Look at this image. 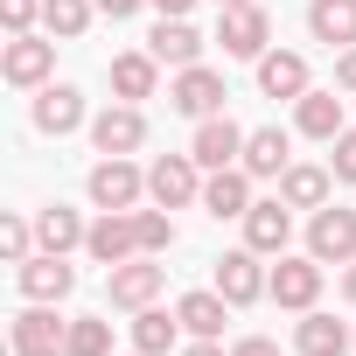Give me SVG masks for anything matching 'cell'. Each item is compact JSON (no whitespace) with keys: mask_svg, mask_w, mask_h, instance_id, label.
<instances>
[{"mask_svg":"<svg viewBox=\"0 0 356 356\" xmlns=\"http://www.w3.org/2000/svg\"><path fill=\"white\" fill-rule=\"evenodd\" d=\"M147 203H161V210L203 203V161H196V154H161V161L147 168Z\"/></svg>","mask_w":356,"mask_h":356,"instance_id":"cell-1","label":"cell"},{"mask_svg":"<svg viewBox=\"0 0 356 356\" xmlns=\"http://www.w3.org/2000/svg\"><path fill=\"white\" fill-rule=\"evenodd\" d=\"M8 342H15V356H70V321H56L49 300H29L8 321Z\"/></svg>","mask_w":356,"mask_h":356,"instance_id":"cell-2","label":"cell"},{"mask_svg":"<svg viewBox=\"0 0 356 356\" xmlns=\"http://www.w3.org/2000/svg\"><path fill=\"white\" fill-rule=\"evenodd\" d=\"M49 70H56V35H8L0 42V77L8 84H22V91H42L49 84Z\"/></svg>","mask_w":356,"mask_h":356,"instance_id":"cell-3","label":"cell"},{"mask_svg":"<svg viewBox=\"0 0 356 356\" xmlns=\"http://www.w3.org/2000/svg\"><path fill=\"white\" fill-rule=\"evenodd\" d=\"M91 203L98 210H140V196H147V168H133V154H105L98 168H91Z\"/></svg>","mask_w":356,"mask_h":356,"instance_id":"cell-4","label":"cell"},{"mask_svg":"<svg viewBox=\"0 0 356 356\" xmlns=\"http://www.w3.org/2000/svg\"><path fill=\"white\" fill-rule=\"evenodd\" d=\"M161 286H168V266H154L147 252H140V259H126V266H105V293H112V307H126V314L154 307V300H161Z\"/></svg>","mask_w":356,"mask_h":356,"instance_id":"cell-5","label":"cell"},{"mask_svg":"<svg viewBox=\"0 0 356 356\" xmlns=\"http://www.w3.org/2000/svg\"><path fill=\"white\" fill-rule=\"evenodd\" d=\"M217 42H224V56H245V63H259L266 56V42H273V15L259 8H224L217 15Z\"/></svg>","mask_w":356,"mask_h":356,"instance_id":"cell-6","label":"cell"},{"mask_svg":"<svg viewBox=\"0 0 356 356\" xmlns=\"http://www.w3.org/2000/svg\"><path fill=\"white\" fill-rule=\"evenodd\" d=\"M238 224H245V245H252L259 259H280L286 238H293V203H286V196H259Z\"/></svg>","mask_w":356,"mask_h":356,"instance_id":"cell-7","label":"cell"},{"mask_svg":"<svg viewBox=\"0 0 356 356\" xmlns=\"http://www.w3.org/2000/svg\"><path fill=\"white\" fill-rule=\"evenodd\" d=\"M217 293H224L231 307H252V300H266V293H273V273L259 266V252H252V245H238V252H224V259H217Z\"/></svg>","mask_w":356,"mask_h":356,"instance_id":"cell-8","label":"cell"},{"mask_svg":"<svg viewBox=\"0 0 356 356\" xmlns=\"http://www.w3.org/2000/svg\"><path fill=\"white\" fill-rule=\"evenodd\" d=\"M307 252H314L321 266H349V259H356V210L321 203V210L307 217Z\"/></svg>","mask_w":356,"mask_h":356,"instance_id":"cell-9","label":"cell"},{"mask_svg":"<svg viewBox=\"0 0 356 356\" xmlns=\"http://www.w3.org/2000/svg\"><path fill=\"white\" fill-rule=\"evenodd\" d=\"M168 105L182 112V119H217V112H224V77H217L210 63L175 70V84H168Z\"/></svg>","mask_w":356,"mask_h":356,"instance_id":"cell-10","label":"cell"},{"mask_svg":"<svg viewBox=\"0 0 356 356\" xmlns=\"http://www.w3.org/2000/svg\"><path fill=\"white\" fill-rule=\"evenodd\" d=\"M245 140H252V133H245L238 119H224V112H217V119H196L189 154L203 161V175H217V168H238V161H245Z\"/></svg>","mask_w":356,"mask_h":356,"instance_id":"cell-11","label":"cell"},{"mask_svg":"<svg viewBox=\"0 0 356 356\" xmlns=\"http://www.w3.org/2000/svg\"><path fill=\"white\" fill-rule=\"evenodd\" d=\"M91 147H98V154H140V147H147V112L126 105V98L105 105V112L91 119Z\"/></svg>","mask_w":356,"mask_h":356,"instance_id":"cell-12","label":"cell"},{"mask_svg":"<svg viewBox=\"0 0 356 356\" xmlns=\"http://www.w3.org/2000/svg\"><path fill=\"white\" fill-rule=\"evenodd\" d=\"M84 252H91L98 266H126V259H140V224H133V210H105V217L91 224Z\"/></svg>","mask_w":356,"mask_h":356,"instance_id":"cell-13","label":"cell"},{"mask_svg":"<svg viewBox=\"0 0 356 356\" xmlns=\"http://www.w3.org/2000/svg\"><path fill=\"white\" fill-rule=\"evenodd\" d=\"M15 286L29 293V300H70V286H77V273L63 266V252H35V259H22L15 266Z\"/></svg>","mask_w":356,"mask_h":356,"instance_id":"cell-14","label":"cell"},{"mask_svg":"<svg viewBox=\"0 0 356 356\" xmlns=\"http://www.w3.org/2000/svg\"><path fill=\"white\" fill-rule=\"evenodd\" d=\"M273 300L293 307V314H307V307L321 300V259H314V252H307V259H286V252H280V266H273Z\"/></svg>","mask_w":356,"mask_h":356,"instance_id":"cell-15","label":"cell"},{"mask_svg":"<svg viewBox=\"0 0 356 356\" xmlns=\"http://www.w3.org/2000/svg\"><path fill=\"white\" fill-rule=\"evenodd\" d=\"M77 126H84V91H77V84H42V91H35V133L63 140V133H77Z\"/></svg>","mask_w":356,"mask_h":356,"instance_id":"cell-16","label":"cell"},{"mask_svg":"<svg viewBox=\"0 0 356 356\" xmlns=\"http://www.w3.org/2000/svg\"><path fill=\"white\" fill-rule=\"evenodd\" d=\"M259 91L266 98H307L314 84H307V56L300 49H266L259 56Z\"/></svg>","mask_w":356,"mask_h":356,"instance_id":"cell-17","label":"cell"},{"mask_svg":"<svg viewBox=\"0 0 356 356\" xmlns=\"http://www.w3.org/2000/svg\"><path fill=\"white\" fill-rule=\"evenodd\" d=\"M293 349H300V356H342V349H356V328H342L335 314L307 307V314L293 321Z\"/></svg>","mask_w":356,"mask_h":356,"instance_id":"cell-18","label":"cell"},{"mask_svg":"<svg viewBox=\"0 0 356 356\" xmlns=\"http://www.w3.org/2000/svg\"><path fill=\"white\" fill-rule=\"evenodd\" d=\"M147 49H154L161 63H175V70L203 63V35L189 29V15H161V22H154V35H147Z\"/></svg>","mask_w":356,"mask_h":356,"instance_id":"cell-19","label":"cell"},{"mask_svg":"<svg viewBox=\"0 0 356 356\" xmlns=\"http://www.w3.org/2000/svg\"><path fill=\"white\" fill-rule=\"evenodd\" d=\"M259 196H252V175L245 168H217V175H203V210L224 224V217H245Z\"/></svg>","mask_w":356,"mask_h":356,"instance_id":"cell-20","label":"cell"},{"mask_svg":"<svg viewBox=\"0 0 356 356\" xmlns=\"http://www.w3.org/2000/svg\"><path fill=\"white\" fill-rule=\"evenodd\" d=\"M286 154H293V140H286V133H280V126H259V133H252V140H245V161H238V168H245V175H252V182H280V175H286V168H293V161H286Z\"/></svg>","mask_w":356,"mask_h":356,"instance_id":"cell-21","label":"cell"},{"mask_svg":"<svg viewBox=\"0 0 356 356\" xmlns=\"http://www.w3.org/2000/svg\"><path fill=\"white\" fill-rule=\"evenodd\" d=\"M154 84H161V56H154V49H126V56H112V91H119L126 105L154 98Z\"/></svg>","mask_w":356,"mask_h":356,"instance_id":"cell-22","label":"cell"},{"mask_svg":"<svg viewBox=\"0 0 356 356\" xmlns=\"http://www.w3.org/2000/svg\"><path fill=\"white\" fill-rule=\"evenodd\" d=\"M307 35L328 49H349L356 42V0H307Z\"/></svg>","mask_w":356,"mask_h":356,"instance_id":"cell-23","label":"cell"},{"mask_svg":"<svg viewBox=\"0 0 356 356\" xmlns=\"http://www.w3.org/2000/svg\"><path fill=\"white\" fill-rule=\"evenodd\" d=\"M328 189H335V168H314V161H293V168L280 175V196H286L293 210H321Z\"/></svg>","mask_w":356,"mask_h":356,"instance_id":"cell-24","label":"cell"},{"mask_svg":"<svg viewBox=\"0 0 356 356\" xmlns=\"http://www.w3.org/2000/svg\"><path fill=\"white\" fill-rule=\"evenodd\" d=\"M175 314H182V328H189V335L217 342V335H224V314H231V300H224L217 286H203V293H182V300H175Z\"/></svg>","mask_w":356,"mask_h":356,"instance_id":"cell-25","label":"cell"},{"mask_svg":"<svg viewBox=\"0 0 356 356\" xmlns=\"http://www.w3.org/2000/svg\"><path fill=\"white\" fill-rule=\"evenodd\" d=\"M84 238H91V224H84L77 210H63V203L35 210V245H42V252H77Z\"/></svg>","mask_w":356,"mask_h":356,"instance_id":"cell-26","label":"cell"},{"mask_svg":"<svg viewBox=\"0 0 356 356\" xmlns=\"http://www.w3.org/2000/svg\"><path fill=\"white\" fill-rule=\"evenodd\" d=\"M293 126H300L307 140H335V133H342V98H335V91H307V98H293Z\"/></svg>","mask_w":356,"mask_h":356,"instance_id":"cell-27","label":"cell"},{"mask_svg":"<svg viewBox=\"0 0 356 356\" xmlns=\"http://www.w3.org/2000/svg\"><path fill=\"white\" fill-rule=\"evenodd\" d=\"M175 342H182V314H161V307H140L133 314V349L140 356H168Z\"/></svg>","mask_w":356,"mask_h":356,"instance_id":"cell-28","label":"cell"},{"mask_svg":"<svg viewBox=\"0 0 356 356\" xmlns=\"http://www.w3.org/2000/svg\"><path fill=\"white\" fill-rule=\"evenodd\" d=\"M91 15H98V0H42V29L56 42H77L91 29Z\"/></svg>","mask_w":356,"mask_h":356,"instance_id":"cell-29","label":"cell"},{"mask_svg":"<svg viewBox=\"0 0 356 356\" xmlns=\"http://www.w3.org/2000/svg\"><path fill=\"white\" fill-rule=\"evenodd\" d=\"M133 224H140V252L147 259H161V252H175V217L154 203V210H133Z\"/></svg>","mask_w":356,"mask_h":356,"instance_id":"cell-30","label":"cell"},{"mask_svg":"<svg viewBox=\"0 0 356 356\" xmlns=\"http://www.w3.org/2000/svg\"><path fill=\"white\" fill-rule=\"evenodd\" d=\"M70 356H112V321L105 314H77L70 321Z\"/></svg>","mask_w":356,"mask_h":356,"instance_id":"cell-31","label":"cell"},{"mask_svg":"<svg viewBox=\"0 0 356 356\" xmlns=\"http://www.w3.org/2000/svg\"><path fill=\"white\" fill-rule=\"evenodd\" d=\"M42 245H35V224L29 217H0V259L8 266H22V259H35Z\"/></svg>","mask_w":356,"mask_h":356,"instance_id":"cell-32","label":"cell"},{"mask_svg":"<svg viewBox=\"0 0 356 356\" xmlns=\"http://www.w3.org/2000/svg\"><path fill=\"white\" fill-rule=\"evenodd\" d=\"M335 154H328V168H335V182H356V126H342L335 140H328Z\"/></svg>","mask_w":356,"mask_h":356,"instance_id":"cell-33","label":"cell"},{"mask_svg":"<svg viewBox=\"0 0 356 356\" xmlns=\"http://www.w3.org/2000/svg\"><path fill=\"white\" fill-rule=\"evenodd\" d=\"M0 22H8V35H29L42 22V0H0Z\"/></svg>","mask_w":356,"mask_h":356,"instance_id":"cell-34","label":"cell"},{"mask_svg":"<svg viewBox=\"0 0 356 356\" xmlns=\"http://www.w3.org/2000/svg\"><path fill=\"white\" fill-rule=\"evenodd\" d=\"M231 356H280V342H273V335H238Z\"/></svg>","mask_w":356,"mask_h":356,"instance_id":"cell-35","label":"cell"},{"mask_svg":"<svg viewBox=\"0 0 356 356\" xmlns=\"http://www.w3.org/2000/svg\"><path fill=\"white\" fill-rule=\"evenodd\" d=\"M335 91H356V42L335 56Z\"/></svg>","mask_w":356,"mask_h":356,"instance_id":"cell-36","label":"cell"},{"mask_svg":"<svg viewBox=\"0 0 356 356\" xmlns=\"http://www.w3.org/2000/svg\"><path fill=\"white\" fill-rule=\"evenodd\" d=\"M147 0H98V15H112V22H126V15H140Z\"/></svg>","mask_w":356,"mask_h":356,"instance_id":"cell-37","label":"cell"},{"mask_svg":"<svg viewBox=\"0 0 356 356\" xmlns=\"http://www.w3.org/2000/svg\"><path fill=\"white\" fill-rule=\"evenodd\" d=\"M175 356H231V349H217V342H203V335H196L189 349H175Z\"/></svg>","mask_w":356,"mask_h":356,"instance_id":"cell-38","label":"cell"},{"mask_svg":"<svg viewBox=\"0 0 356 356\" xmlns=\"http://www.w3.org/2000/svg\"><path fill=\"white\" fill-rule=\"evenodd\" d=\"M154 8H161V15H189L196 0H154Z\"/></svg>","mask_w":356,"mask_h":356,"instance_id":"cell-39","label":"cell"},{"mask_svg":"<svg viewBox=\"0 0 356 356\" xmlns=\"http://www.w3.org/2000/svg\"><path fill=\"white\" fill-rule=\"evenodd\" d=\"M342 293H349V300H356V259H349V266H342Z\"/></svg>","mask_w":356,"mask_h":356,"instance_id":"cell-40","label":"cell"},{"mask_svg":"<svg viewBox=\"0 0 356 356\" xmlns=\"http://www.w3.org/2000/svg\"><path fill=\"white\" fill-rule=\"evenodd\" d=\"M224 8H252V0H217V15H224Z\"/></svg>","mask_w":356,"mask_h":356,"instance_id":"cell-41","label":"cell"},{"mask_svg":"<svg viewBox=\"0 0 356 356\" xmlns=\"http://www.w3.org/2000/svg\"><path fill=\"white\" fill-rule=\"evenodd\" d=\"M133 356H140V349H133Z\"/></svg>","mask_w":356,"mask_h":356,"instance_id":"cell-42","label":"cell"}]
</instances>
